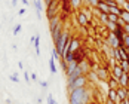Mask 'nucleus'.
<instances>
[{
	"label": "nucleus",
	"instance_id": "obj_22",
	"mask_svg": "<svg viewBox=\"0 0 129 104\" xmlns=\"http://www.w3.org/2000/svg\"><path fill=\"white\" fill-rule=\"evenodd\" d=\"M107 18H108V22H113V24H117L119 19H120V16H117V15H114V13H108Z\"/></svg>",
	"mask_w": 129,
	"mask_h": 104
},
{
	"label": "nucleus",
	"instance_id": "obj_20",
	"mask_svg": "<svg viewBox=\"0 0 129 104\" xmlns=\"http://www.w3.org/2000/svg\"><path fill=\"white\" fill-rule=\"evenodd\" d=\"M33 43H34L36 54H37V55H40V36H39V34H36V36H34V42H33Z\"/></svg>",
	"mask_w": 129,
	"mask_h": 104
},
{
	"label": "nucleus",
	"instance_id": "obj_11",
	"mask_svg": "<svg viewBox=\"0 0 129 104\" xmlns=\"http://www.w3.org/2000/svg\"><path fill=\"white\" fill-rule=\"evenodd\" d=\"M70 51L71 52H79V49H80V40L77 39V37H74V36H71V39H70Z\"/></svg>",
	"mask_w": 129,
	"mask_h": 104
},
{
	"label": "nucleus",
	"instance_id": "obj_3",
	"mask_svg": "<svg viewBox=\"0 0 129 104\" xmlns=\"http://www.w3.org/2000/svg\"><path fill=\"white\" fill-rule=\"evenodd\" d=\"M85 86H89V80H88V76H82V77L76 79L73 83L67 85V91L71 92L74 89H79V88H85Z\"/></svg>",
	"mask_w": 129,
	"mask_h": 104
},
{
	"label": "nucleus",
	"instance_id": "obj_37",
	"mask_svg": "<svg viewBox=\"0 0 129 104\" xmlns=\"http://www.w3.org/2000/svg\"><path fill=\"white\" fill-rule=\"evenodd\" d=\"M24 13H25V8H21V9L18 11V15H19V16H22Z\"/></svg>",
	"mask_w": 129,
	"mask_h": 104
},
{
	"label": "nucleus",
	"instance_id": "obj_10",
	"mask_svg": "<svg viewBox=\"0 0 129 104\" xmlns=\"http://www.w3.org/2000/svg\"><path fill=\"white\" fill-rule=\"evenodd\" d=\"M79 68L82 70V73H83L85 76H88V74L90 73V68H92V67H90V64H89L88 60H82V61L79 63Z\"/></svg>",
	"mask_w": 129,
	"mask_h": 104
},
{
	"label": "nucleus",
	"instance_id": "obj_21",
	"mask_svg": "<svg viewBox=\"0 0 129 104\" xmlns=\"http://www.w3.org/2000/svg\"><path fill=\"white\" fill-rule=\"evenodd\" d=\"M110 13H114V15H117V16H120V13H122V6H119V5H116V6H110Z\"/></svg>",
	"mask_w": 129,
	"mask_h": 104
},
{
	"label": "nucleus",
	"instance_id": "obj_41",
	"mask_svg": "<svg viewBox=\"0 0 129 104\" xmlns=\"http://www.w3.org/2000/svg\"><path fill=\"white\" fill-rule=\"evenodd\" d=\"M21 2H22V5H24V6H27V5H28V3H30V2H28V0H21Z\"/></svg>",
	"mask_w": 129,
	"mask_h": 104
},
{
	"label": "nucleus",
	"instance_id": "obj_18",
	"mask_svg": "<svg viewBox=\"0 0 129 104\" xmlns=\"http://www.w3.org/2000/svg\"><path fill=\"white\" fill-rule=\"evenodd\" d=\"M70 6H71L73 9L79 11V9H82V8L85 6V3H83V0H70Z\"/></svg>",
	"mask_w": 129,
	"mask_h": 104
},
{
	"label": "nucleus",
	"instance_id": "obj_28",
	"mask_svg": "<svg viewBox=\"0 0 129 104\" xmlns=\"http://www.w3.org/2000/svg\"><path fill=\"white\" fill-rule=\"evenodd\" d=\"M21 28H22V24H16V25L13 27V36H18L19 31H21Z\"/></svg>",
	"mask_w": 129,
	"mask_h": 104
},
{
	"label": "nucleus",
	"instance_id": "obj_36",
	"mask_svg": "<svg viewBox=\"0 0 129 104\" xmlns=\"http://www.w3.org/2000/svg\"><path fill=\"white\" fill-rule=\"evenodd\" d=\"M24 79H25V82H30V80H31V77H30V74H28L27 71H24Z\"/></svg>",
	"mask_w": 129,
	"mask_h": 104
},
{
	"label": "nucleus",
	"instance_id": "obj_29",
	"mask_svg": "<svg viewBox=\"0 0 129 104\" xmlns=\"http://www.w3.org/2000/svg\"><path fill=\"white\" fill-rule=\"evenodd\" d=\"M9 79H11L12 82H15V83H19V77H18V74H16V73H13V74H9Z\"/></svg>",
	"mask_w": 129,
	"mask_h": 104
},
{
	"label": "nucleus",
	"instance_id": "obj_33",
	"mask_svg": "<svg viewBox=\"0 0 129 104\" xmlns=\"http://www.w3.org/2000/svg\"><path fill=\"white\" fill-rule=\"evenodd\" d=\"M48 86H49V85H48L46 80H42V82H40V88H42V89H48Z\"/></svg>",
	"mask_w": 129,
	"mask_h": 104
},
{
	"label": "nucleus",
	"instance_id": "obj_32",
	"mask_svg": "<svg viewBox=\"0 0 129 104\" xmlns=\"http://www.w3.org/2000/svg\"><path fill=\"white\" fill-rule=\"evenodd\" d=\"M48 104H56V101L53 100V95H52V94L48 95Z\"/></svg>",
	"mask_w": 129,
	"mask_h": 104
},
{
	"label": "nucleus",
	"instance_id": "obj_6",
	"mask_svg": "<svg viewBox=\"0 0 129 104\" xmlns=\"http://www.w3.org/2000/svg\"><path fill=\"white\" fill-rule=\"evenodd\" d=\"M123 73H126V71H123V68L120 67V64H116L113 68H110V74H111V77L119 80V79L123 76Z\"/></svg>",
	"mask_w": 129,
	"mask_h": 104
},
{
	"label": "nucleus",
	"instance_id": "obj_40",
	"mask_svg": "<svg viewBox=\"0 0 129 104\" xmlns=\"http://www.w3.org/2000/svg\"><path fill=\"white\" fill-rule=\"evenodd\" d=\"M18 67H19V68H21V70H22V68H24V64H22V61H19V63H18Z\"/></svg>",
	"mask_w": 129,
	"mask_h": 104
},
{
	"label": "nucleus",
	"instance_id": "obj_17",
	"mask_svg": "<svg viewBox=\"0 0 129 104\" xmlns=\"http://www.w3.org/2000/svg\"><path fill=\"white\" fill-rule=\"evenodd\" d=\"M107 86H108V89H114V91H117L120 86H119V80H116V79L110 77L108 80H107Z\"/></svg>",
	"mask_w": 129,
	"mask_h": 104
},
{
	"label": "nucleus",
	"instance_id": "obj_31",
	"mask_svg": "<svg viewBox=\"0 0 129 104\" xmlns=\"http://www.w3.org/2000/svg\"><path fill=\"white\" fill-rule=\"evenodd\" d=\"M122 9H125L126 12H129V0H125L123 5H122Z\"/></svg>",
	"mask_w": 129,
	"mask_h": 104
},
{
	"label": "nucleus",
	"instance_id": "obj_1",
	"mask_svg": "<svg viewBox=\"0 0 129 104\" xmlns=\"http://www.w3.org/2000/svg\"><path fill=\"white\" fill-rule=\"evenodd\" d=\"M90 101H92V97H90L89 86L68 92V104H90Z\"/></svg>",
	"mask_w": 129,
	"mask_h": 104
},
{
	"label": "nucleus",
	"instance_id": "obj_16",
	"mask_svg": "<svg viewBox=\"0 0 129 104\" xmlns=\"http://www.w3.org/2000/svg\"><path fill=\"white\" fill-rule=\"evenodd\" d=\"M116 92H117V95H119V98H120V101L126 100V98L129 97V89L128 88H119Z\"/></svg>",
	"mask_w": 129,
	"mask_h": 104
},
{
	"label": "nucleus",
	"instance_id": "obj_26",
	"mask_svg": "<svg viewBox=\"0 0 129 104\" xmlns=\"http://www.w3.org/2000/svg\"><path fill=\"white\" fill-rule=\"evenodd\" d=\"M122 45H123L125 48H129V34H123V37H122Z\"/></svg>",
	"mask_w": 129,
	"mask_h": 104
},
{
	"label": "nucleus",
	"instance_id": "obj_14",
	"mask_svg": "<svg viewBox=\"0 0 129 104\" xmlns=\"http://www.w3.org/2000/svg\"><path fill=\"white\" fill-rule=\"evenodd\" d=\"M96 9H98V11H100L101 13H105V15H108V13H110V6H108V5H107L105 2H103V0H101V2L98 3Z\"/></svg>",
	"mask_w": 129,
	"mask_h": 104
},
{
	"label": "nucleus",
	"instance_id": "obj_2",
	"mask_svg": "<svg viewBox=\"0 0 129 104\" xmlns=\"http://www.w3.org/2000/svg\"><path fill=\"white\" fill-rule=\"evenodd\" d=\"M59 9H61V0H52L49 5H46L48 18H52V16L59 15Z\"/></svg>",
	"mask_w": 129,
	"mask_h": 104
},
{
	"label": "nucleus",
	"instance_id": "obj_19",
	"mask_svg": "<svg viewBox=\"0 0 129 104\" xmlns=\"http://www.w3.org/2000/svg\"><path fill=\"white\" fill-rule=\"evenodd\" d=\"M100 2H101V0H83V3H85L88 8H90V9H95Z\"/></svg>",
	"mask_w": 129,
	"mask_h": 104
},
{
	"label": "nucleus",
	"instance_id": "obj_30",
	"mask_svg": "<svg viewBox=\"0 0 129 104\" xmlns=\"http://www.w3.org/2000/svg\"><path fill=\"white\" fill-rule=\"evenodd\" d=\"M100 19H101V22H103V24H107V21H108V18H107V15H105V13H100Z\"/></svg>",
	"mask_w": 129,
	"mask_h": 104
},
{
	"label": "nucleus",
	"instance_id": "obj_24",
	"mask_svg": "<svg viewBox=\"0 0 129 104\" xmlns=\"http://www.w3.org/2000/svg\"><path fill=\"white\" fill-rule=\"evenodd\" d=\"M120 18L126 22V24H129V12H126L125 9H122V13H120Z\"/></svg>",
	"mask_w": 129,
	"mask_h": 104
},
{
	"label": "nucleus",
	"instance_id": "obj_8",
	"mask_svg": "<svg viewBox=\"0 0 129 104\" xmlns=\"http://www.w3.org/2000/svg\"><path fill=\"white\" fill-rule=\"evenodd\" d=\"M62 33H64V30H62V24H59V25L55 27L53 30H51V34H52V40H53V43H55L56 40L62 36Z\"/></svg>",
	"mask_w": 129,
	"mask_h": 104
},
{
	"label": "nucleus",
	"instance_id": "obj_45",
	"mask_svg": "<svg viewBox=\"0 0 129 104\" xmlns=\"http://www.w3.org/2000/svg\"><path fill=\"white\" fill-rule=\"evenodd\" d=\"M128 76H129V73H128Z\"/></svg>",
	"mask_w": 129,
	"mask_h": 104
},
{
	"label": "nucleus",
	"instance_id": "obj_12",
	"mask_svg": "<svg viewBox=\"0 0 129 104\" xmlns=\"http://www.w3.org/2000/svg\"><path fill=\"white\" fill-rule=\"evenodd\" d=\"M107 100L113 101L114 104L120 103V98H119V95H117V92L114 91V89H108V92H107Z\"/></svg>",
	"mask_w": 129,
	"mask_h": 104
},
{
	"label": "nucleus",
	"instance_id": "obj_13",
	"mask_svg": "<svg viewBox=\"0 0 129 104\" xmlns=\"http://www.w3.org/2000/svg\"><path fill=\"white\" fill-rule=\"evenodd\" d=\"M48 19H49V28H51V30H53L56 25L61 24V16H59V15L52 16V18H48Z\"/></svg>",
	"mask_w": 129,
	"mask_h": 104
},
{
	"label": "nucleus",
	"instance_id": "obj_15",
	"mask_svg": "<svg viewBox=\"0 0 129 104\" xmlns=\"http://www.w3.org/2000/svg\"><path fill=\"white\" fill-rule=\"evenodd\" d=\"M119 86H120V88H128L129 89V76H128V73H123V76L119 79Z\"/></svg>",
	"mask_w": 129,
	"mask_h": 104
},
{
	"label": "nucleus",
	"instance_id": "obj_43",
	"mask_svg": "<svg viewBox=\"0 0 129 104\" xmlns=\"http://www.w3.org/2000/svg\"><path fill=\"white\" fill-rule=\"evenodd\" d=\"M105 104H114V103H113V101H110V100H107V98H105Z\"/></svg>",
	"mask_w": 129,
	"mask_h": 104
},
{
	"label": "nucleus",
	"instance_id": "obj_7",
	"mask_svg": "<svg viewBox=\"0 0 129 104\" xmlns=\"http://www.w3.org/2000/svg\"><path fill=\"white\" fill-rule=\"evenodd\" d=\"M82 76H85V74L82 73V70H80V68L77 67V68H76L74 71H71L70 74H67V85H70V83H73V82H74L76 79L82 77Z\"/></svg>",
	"mask_w": 129,
	"mask_h": 104
},
{
	"label": "nucleus",
	"instance_id": "obj_4",
	"mask_svg": "<svg viewBox=\"0 0 129 104\" xmlns=\"http://www.w3.org/2000/svg\"><path fill=\"white\" fill-rule=\"evenodd\" d=\"M111 49H117L120 45H122V42H120V39L116 36V33H108L107 34V42H105Z\"/></svg>",
	"mask_w": 129,
	"mask_h": 104
},
{
	"label": "nucleus",
	"instance_id": "obj_42",
	"mask_svg": "<svg viewBox=\"0 0 129 104\" xmlns=\"http://www.w3.org/2000/svg\"><path fill=\"white\" fill-rule=\"evenodd\" d=\"M18 5V0H12V6H16Z\"/></svg>",
	"mask_w": 129,
	"mask_h": 104
},
{
	"label": "nucleus",
	"instance_id": "obj_38",
	"mask_svg": "<svg viewBox=\"0 0 129 104\" xmlns=\"http://www.w3.org/2000/svg\"><path fill=\"white\" fill-rule=\"evenodd\" d=\"M123 31H125V34H129V24H126L123 27Z\"/></svg>",
	"mask_w": 129,
	"mask_h": 104
},
{
	"label": "nucleus",
	"instance_id": "obj_34",
	"mask_svg": "<svg viewBox=\"0 0 129 104\" xmlns=\"http://www.w3.org/2000/svg\"><path fill=\"white\" fill-rule=\"evenodd\" d=\"M103 2H105L108 6H116L117 3H116V0H103Z\"/></svg>",
	"mask_w": 129,
	"mask_h": 104
},
{
	"label": "nucleus",
	"instance_id": "obj_5",
	"mask_svg": "<svg viewBox=\"0 0 129 104\" xmlns=\"http://www.w3.org/2000/svg\"><path fill=\"white\" fill-rule=\"evenodd\" d=\"M95 74H96V77L100 79V80H103V82H107L108 79L111 77L108 67H100V68H96L95 70Z\"/></svg>",
	"mask_w": 129,
	"mask_h": 104
},
{
	"label": "nucleus",
	"instance_id": "obj_39",
	"mask_svg": "<svg viewBox=\"0 0 129 104\" xmlns=\"http://www.w3.org/2000/svg\"><path fill=\"white\" fill-rule=\"evenodd\" d=\"M123 2H125V0H116V3L119 5V6H122V5H123Z\"/></svg>",
	"mask_w": 129,
	"mask_h": 104
},
{
	"label": "nucleus",
	"instance_id": "obj_25",
	"mask_svg": "<svg viewBox=\"0 0 129 104\" xmlns=\"http://www.w3.org/2000/svg\"><path fill=\"white\" fill-rule=\"evenodd\" d=\"M49 70H51V73H56V64H55V60L53 58L49 60Z\"/></svg>",
	"mask_w": 129,
	"mask_h": 104
},
{
	"label": "nucleus",
	"instance_id": "obj_23",
	"mask_svg": "<svg viewBox=\"0 0 129 104\" xmlns=\"http://www.w3.org/2000/svg\"><path fill=\"white\" fill-rule=\"evenodd\" d=\"M33 6L37 9V13L43 12V5H42V2H40V0H34V2H33Z\"/></svg>",
	"mask_w": 129,
	"mask_h": 104
},
{
	"label": "nucleus",
	"instance_id": "obj_44",
	"mask_svg": "<svg viewBox=\"0 0 129 104\" xmlns=\"http://www.w3.org/2000/svg\"><path fill=\"white\" fill-rule=\"evenodd\" d=\"M27 104H30V103H27Z\"/></svg>",
	"mask_w": 129,
	"mask_h": 104
},
{
	"label": "nucleus",
	"instance_id": "obj_27",
	"mask_svg": "<svg viewBox=\"0 0 129 104\" xmlns=\"http://www.w3.org/2000/svg\"><path fill=\"white\" fill-rule=\"evenodd\" d=\"M52 58H53V60H55V61H56V60H59V61H61V55H59V54H58V51H56V49H55V48H53V49H52Z\"/></svg>",
	"mask_w": 129,
	"mask_h": 104
},
{
	"label": "nucleus",
	"instance_id": "obj_9",
	"mask_svg": "<svg viewBox=\"0 0 129 104\" xmlns=\"http://www.w3.org/2000/svg\"><path fill=\"white\" fill-rule=\"evenodd\" d=\"M76 18H77V22H79V25H80V27H88V25H89V21H88V18L85 16V13L82 12L80 9L76 12Z\"/></svg>",
	"mask_w": 129,
	"mask_h": 104
},
{
	"label": "nucleus",
	"instance_id": "obj_35",
	"mask_svg": "<svg viewBox=\"0 0 129 104\" xmlns=\"http://www.w3.org/2000/svg\"><path fill=\"white\" fill-rule=\"evenodd\" d=\"M30 77H31V80H34V82H37V80H39V77H37V74H36V73H31V74H30Z\"/></svg>",
	"mask_w": 129,
	"mask_h": 104
},
{
	"label": "nucleus",
	"instance_id": "obj_46",
	"mask_svg": "<svg viewBox=\"0 0 129 104\" xmlns=\"http://www.w3.org/2000/svg\"><path fill=\"white\" fill-rule=\"evenodd\" d=\"M56 104H58V103H56Z\"/></svg>",
	"mask_w": 129,
	"mask_h": 104
}]
</instances>
